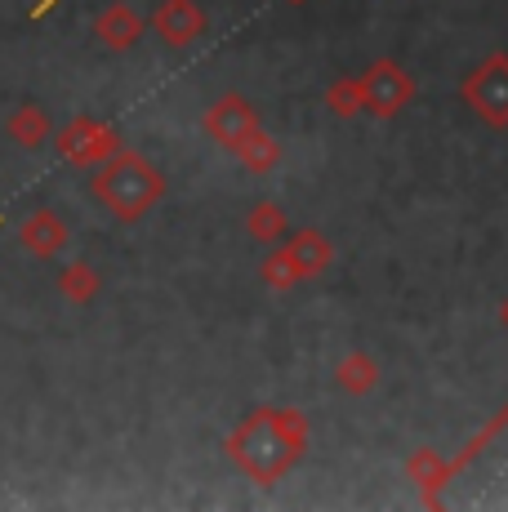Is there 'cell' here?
I'll return each mask as SVG.
<instances>
[{
    "instance_id": "1",
    "label": "cell",
    "mask_w": 508,
    "mask_h": 512,
    "mask_svg": "<svg viewBox=\"0 0 508 512\" xmlns=\"http://www.w3.org/2000/svg\"><path fill=\"white\" fill-rule=\"evenodd\" d=\"M304 419L290 415V410H254V415L241 423L228 437V459L237 472H246L259 486H272L299 455H304Z\"/></svg>"
},
{
    "instance_id": "2",
    "label": "cell",
    "mask_w": 508,
    "mask_h": 512,
    "mask_svg": "<svg viewBox=\"0 0 508 512\" xmlns=\"http://www.w3.org/2000/svg\"><path fill=\"white\" fill-rule=\"evenodd\" d=\"M90 196H99L121 223H139L161 205L165 174L156 170L143 152H112L99 170L90 174Z\"/></svg>"
},
{
    "instance_id": "3",
    "label": "cell",
    "mask_w": 508,
    "mask_h": 512,
    "mask_svg": "<svg viewBox=\"0 0 508 512\" xmlns=\"http://www.w3.org/2000/svg\"><path fill=\"white\" fill-rule=\"evenodd\" d=\"M54 152L76 170H99L107 156L121 152V134L107 121H94V116H72L54 130Z\"/></svg>"
},
{
    "instance_id": "4",
    "label": "cell",
    "mask_w": 508,
    "mask_h": 512,
    "mask_svg": "<svg viewBox=\"0 0 508 512\" xmlns=\"http://www.w3.org/2000/svg\"><path fill=\"white\" fill-rule=\"evenodd\" d=\"M148 27L161 36L165 49H188L205 32V9L197 0H161L148 14Z\"/></svg>"
},
{
    "instance_id": "5",
    "label": "cell",
    "mask_w": 508,
    "mask_h": 512,
    "mask_svg": "<svg viewBox=\"0 0 508 512\" xmlns=\"http://www.w3.org/2000/svg\"><path fill=\"white\" fill-rule=\"evenodd\" d=\"M254 130H259V116H254V107L241 94H223L219 103L205 112V134L219 147H228V152H237Z\"/></svg>"
},
{
    "instance_id": "6",
    "label": "cell",
    "mask_w": 508,
    "mask_h": 512,
    "mask_svg": "<svg viewBox=\"0 0 508 512\" xmlns=\"http://www.w3.org/2000/svg\"><path fill=\"white\" fill-rule=\"evenodd\" d=\"M143 32H148V18H143L130 0H112V5H103L99 18H94V36H99V45L116 49V54H125V49L139 45Z\"/></svg>"
},
{
    "instance_id": "7",
    "label": "cell",
    "mask_w": 508,
    "mask_h": 512,
    "mask_svg": "<svg viewBox=\"0 0 508 512\" xmlns=\"http://www.w3.org/2000/svg\"><path fill=\"white\" fill-rule=\"evenodd\" d=\"M67 241H72V232H67V223L54 210H32L23 219V228H18V245L32 259H58L67 250Z\"/></svg>"
},
{
    "instance_id": "8",
    "label": "cell",
    "mask_w": 508,
    "mask_h": 512,
    "mask_svg": "<svg viewBox=\"0 0 508 512\" xmlns=\"http://www.w3.org/2000/svg\"><path fill=\"white\" fill-rule=\"evenodd\" d=\"M5 134L18 147L36 152V147H45L54 139V121H50V112H45L41 103H23V107H14V112L5 116Z\"/></svg>"
},
{
    "instance_id": "9",
    "label": "cell",
    "mask_w": 508,
    "mask_h": 512,
    "mask_svg": "<svg viewBox=\"0 0 508 512\" xmlns=\"http://www.w3.org/2000/svg\"><path fill=\"white\" fill-rule=\"evenodd\" d=\"M99 290H103V277L94 263L76 259V263H67V268H58V294H63L67 303H76V308H90V303L99 299Z\"/></svg>"
},
{
    "instance_id": "10",
    "label": "cell",
    "mask_w": 508,
    "mask_h": 512,
    "mask_svg": "<svg viewBox=\"0 0 508 512\" xmlns=\"http://www.w3.org/2000/svg\"><path fill=\"white\" fill-rule=\"evenodd\" d=\"M232 156H241V165H246L250 174H268L272 165H277V156H281V152H277V143H272L268 134H263V130H254L250 139L241 143Z\"/></svg>"
},
{
    "instance_id": "11",
    "label": "cell",
    "mask_w": 508,
    "mask_h": 512,
    "mask_svg": "<svg viewBox=\"0 0 508 512\" xmlns=\"http://www.w3.org/2000/svg\"><path fill=\"white\" fill-rule=\"evenodd\" d=\"M286 250H290V259H295V268L304 272V277H308V272H321V268H326V259H330L326 241H321L317 232H299Z\"/></svg>"
},
{
    "instance_id": "12",
    "label": "cell",
    "mask_w": 508,
    "mask_h": 512,
    "mask_svg": "<svg viewBox=\"0 0 508 512\" xmlns=\"http://www.w3.org/2000/svg\"><path fill=\"white\" fill-rule=\"evenodd\" d=\"M246 232L254 236V241H277L281 232H286V214L277 210V205H254L250 210V219H246Z\"/></svg>"
},
{
    "instance_id": "13",
    "label": "cell",
    "mask_w": 508,
    "mask_h": 512,
    "mask_svg": "<svg viewBox=\"0 0 508 512\" xmlns=\"http://www.w3.org/2000/svg\"><path fill=\"white\" fill-rule=\"evenodd\" d=\"M304 272L295 268V259H290V250H277V254H268L263 259V281L268 285H277V290H286V285H295Z\"/></svg>"
},
{
    "instance_id": "14",
    "label": "cell",
    "mask_w": 508,
    "mask_h": 512,
    "mask_svg": "<svg viewBox=\"0 0 508 512\" xmlns=\"http://www.w3.org/2000/svg\"><path fill=\"white\" fill-rule=\"evenodd\" d=\"M54 5H63V0H36V5H32V18H50Z\"/></svg>"
}]
</instances>
